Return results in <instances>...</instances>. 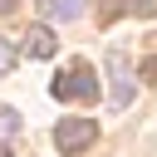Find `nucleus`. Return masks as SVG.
Returning <instances> with one entry per match:
<instances>
[{
  "label": "nucleus",
  "instance_id": "nucleus-4",
  "mask_svg": "<svg viewBox=\"0 0 157 157\" xmlns=\"http://www.w3.org/2000/svg\"><path fill=\"white\" fill-rule=\"evenodd\" d=\"M25 54H29V59H54V54H59V39H54V29L34 25V29L25 34Z\"/></svg>",
  "mask_w": 157,
  "mask_h": 157
},
{
  "label": "nucleus",
  "instance_id": "nucleus-9",
  "mask_svg": "<svg viewBox=\"0 0 157 157\" xmlns=\"http://www.w3.org/2000/svg\"><path fill=\"white\" fill-rule=\"evenodd\" d=\"M10 69H15V49L0 39V74H10Z\"/></svg>",
  "mask_w": 157,
  "mask_h": 157
},
{
  "label": "nucleus",
  "instance_id": "nucleus-3",
  "mask_svg": "<svg viewBox=\"0 0 157 157\" xmlns=\"http://www.w3.org/2000/svg\"><path fill=\"white\" fill-rule=\"evenodd\" d=\"M108 74H113V88H108V103H113V108H128V103H132V78H128V59H123L118 49L108 54Z\"/></svg>",
  "mask_w": 157,
  "mask_h": 157
},
{
  "label": "nucleus",
  "instance_id": "nucleus-5",
  "mask_svg": "<svg viewBox=\"0 0 157 157\" xmlns=\"http://www.w3.org/2000/svg\"><path fill=\"white\" fill-rule=\"evenodd\" d=\"M44 5H49L54 20H78V15L88 10V0H44Z\"/></svg>",
  "mask_w": 157,
  "mask_h": 157
},
{
  "label": "nucleus",
  "instance_id": "nucleus-7",
  "mask_svg": "<svg viewBox=\"0 0 157 157\" xmlns=\"http://www.w3.org/2000/svg\"><path fill=\"white\" fill-rule=\"evenodd\" d=\"M123 10H128V15H142V20H152V15H157V0H123Z\"/></svg>",
  "mask_w": 157,
  "mask_h": 157
},
{
  "label": "nucleus",
  "instance_id": "nucleus-8",
  "mask_svg": "<svg viewBox=\"0 0 157 157\" xmlns=\"http://www.w3.org/2000/svg\"><path fill=\"white\" fill-rule=\"evenodd\" d=\"M142 83H152V88H157V54H152V59H142Z\"/></svg>",
  "mask_w": 157,
  "mask_h": 157
},
{
  "label": "nucleus",
  "instance_id": "nucleus-10",
  "mask_svg": "<svg viewBox=\"0 0 157 157\" xmlns=\"http://www.w3.org/2000/svg\"><path fill=\"white\" fill-rule=\"evenodd\" d=\"M15 5H20V0H0V15H10V10H15Z\"/></svg>",
  "mask_w": 157,
  "mask_h": 157
},
{
  "label": "nucleus",
  "instance_id": "nucleus-2",
  "mask_svg": "<svg viewBox=\"0 0 157 157\" xmlns=\"http://www.w3.org/2000/svg\"><path fill=\"white\" fill-rule=\"evenodd\" d=\"M93 137H98V123H93V118H59V128H54V147H59L64 157L88 152Z\"/></svg>",
  "mask_w": 157,
  "mask_h": 157
},
{
  "label": "nucleus",
  "instance_id": "nucleus-1",
  "mask_svg": "<svg viewBox=\"0 0 157 157\" xmlns=\"http://www.w3.org/2000/svg\"><path fill=\"white\" fill-rule=\"evenodd\" d=\"M54 98H59V103H93V98H98L93 64H88V59H74V64L54 78Z\"/></svg>",
  "mask_w": 157,
  "mask_h": 157
},
{
  "label": "nucleus",
  "instance_id": "nucleus-6",
  "mask_svg": "<svg viewBox=\"0 0 157 157\" xmlns=\"http://www.w3.org/2000/svg\"><path fill=\"white\" fill-rule=\"evenodd\" d=\"M15 132H20V113L15 108H0V142H10Z\"/></svg>",
  "mask_w": 157,
  "mask_h": 157
}]
</instances>
